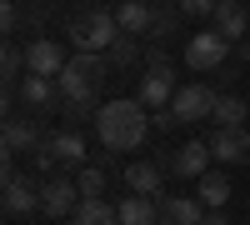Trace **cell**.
I'll return each mask as SVG.
<instances>
[{
    "label": "cell",
    "mask_w": 250,
    "mask_h": 225,
    "mask_svg": "<svg viewBox=\"0 0 250 225\" xmlns=\"http://www.w3.org/2000/svg\"><path fill=\"white\" fill-rule=\"evenodd\" d=\"M95 135H100V145L105 150H140L145 145V135H150V110L140 105V100H110V105H100L95 115Z\"/></svg>",
    "instance_id": "obj_1"
},
{
    "label": "cell",
    "mask_w": 250,
    "mask_h": 225,
    "mask_svg": "<svg viewBox=\"0 0 250 225\" xmlns=\"http://www.w3.org/2000/svg\"><path fill=\"white\" fill-rule=\"evenodd\" d=\"M60 100L75 110V115H85L95 100H100V85H105V60L100 55H70V65L60 70Z\"/></svg>",
    "instance_id": "obj_2"
},
{
    "label": "cell",
    "mask_w": 250,
    "mask_h": 225,
    "mask_svg": "<svg viewBox=\"0 0 250 225\" xmlns=\"http://www.w3.org/2000/svg\"><path fill=\"white\" fill-rule=\"evenodd\" d=\"M120 40V20L110 10H85L70 25V50L75 55H100V50H110Z\"/></svg>",
    "instance_id": "obj_3"
},
{
    "label": "cell",
    "mask_w": 250,
    "mask_h": 225,
    "mask_svg": "<svg viewBox=\"0 0 250 225\" xmlns=\"http://www.w3.org/2000/svg\"><path fill=\"white\" fill-rule=\"evenodd\" d=\"M35 165H40V170H60V165L85 170V140H80L75 130H55V135H45V140L35 145Z\"/></svg>",
    "instance_id": "obj_4"
},
{
    "label": "cell",
    "mask_w": 250,
    "mask_h": 225,
    "mask_svg": "<svg viewBox=\"0 0 250 225\" xmlns=\"http://www.w3.org/2000/svg\"><path fill=\"white\" fill-rule=\"evenodd\" d=\"M225 55H230V40H225L215 25L210 30H195L190 40H185V65H190V70H220Z\"/></svg>",
    "instance_id": "obj_5"
},
{
    "label": "cell",
    "mask_w": 250,
    "mask_h": 225,
    "mask_svg": "<svg viewBox=\"0 0 250 225\" xmlns=\"http://www.w3.org/2000/svg\"><path fill=\"white\" fill-rule=\"evenodd\" d=\"M175 90H180V85H175V70L165 65V60H150V65H145V75H140L135 100H140L145 110H165V105L175 100Z\"/></svg>",
    "instance_id": "obj_6"
},
{
    "label": "cell",
    "mask_w": 250,
    "mask_h": 225,
    "mask_svg": "<svg viewBox=\"0 0 250 225\" xmlns=\"http://www.w3.org/2000/svg\"><path fill=\"white\" fill-rule=\"evenodd\" d=\"M215 90H205V85H180L175 100H170V115L180 120V125H195V120H210L215 115Z\"/></svg>",
    "instance_id": "obj_7"
},
{
    "label": "cell",
    "mask_w": 250,
    "mask_h": 225,
    "mask_svg": "<svg viewBox=\"0 0 250 225\" xmlns=\"http://www.w3.org/2000/svg\"><path fill=\"white\" fill-rule=\"evenodd\" d=\"M210 140H185V145H175L170 155H165V170L170 175H185V180H200L205 170H210Z\"/></svg>",
    "instance_id": "obj_8"
},
{
    "label": "cell",
    "mask_w": 250,
    "mask_h": 225,
    "mask_svg": "<svg viewBox=\"0 0 250 225\" xmlns=\"http://www.w3.org/2000/svg\"><path fill=\"white\" fill-rule=\"evenodd\" d=\"M80 200H85V195H80V185H75L70 175H50L45 185H40V210H45L50 220L75 215V205H80Z\"/></svg>",
    "instance_id": "obj_9"
},
{
    "label": "cell",
    "mask_w": 250,
    "mask_h": 225,
    "mask_svg": "<svg viewBox=\"0 0 250 225\" xmlns=\"http://www.w3.org/2000/svg\"><path fill=\"white\" fill-rule=\"evenodd\" d=\"M70 65V55H65V45L60 40H30V50H25V75H50V80H60V70Z\"/></svg>",
    "instance_id": "obj_10"
},
{
    "label": "cell",
    "mask_w": 250,
    "mask_h": 225,
    "mask_svg": "<svg viewBox=\"0 0 250 225\" xmlns=\"http://www.w3.org/2000/svg\"><path fill=\"white\" fill-rule=\"evenodd\" d=\"M40 140H45V135H40L35 115H5V160L25 155V150H35Z\"/></svg>",
    "instance_id": "obj_11"
},
{
    "label": "cell",
    "mask_w": 250,
    "mask_h": 225,
    "mask_svg": "<svg viewBox=\"0 0 250 225\" xmlns=\"http://www.w3.org/2000/svg\"><path fill=\"white\" fill-rule=\"evenodd\" d=\"M210 155L225 160V165H250V130H215L210 135Z\"/></svg>",
    "instance_id": "obj_12"
},
{
    "label": "cell",
    "mask_w": 250,
    "mask_h": 225,
    "mask_svg": "<svg viewBox=\"0 0 250 225\" xmlns=\"http://www.w3.org/2000/svg\"><path fill=\"white\" fill-rule=\"evenodd\" d=\"M160 225H205L200 195H160Z\"/></svg>",
    "instance_id": "obj_13"
},
{
    "label": "cell",
    "mask_w": 250,
    "mask_h": 225,
    "mask_svg": "<svg viewBox=\"0 0 250 225\" xmlns=\"http://www.w3.org/2000/svg\"><path fill=\"white\" fill-rule=\"evenodd\" d=\"M160 180H165V160H130L125 165L130 195H160Z\"/></svg>",
    "instance_id": "obj_14"
},
{
    "label": "cell",
    "mask_w": 250,
    "mask_h": 225,
    "mask_svg": "<svg viewBox=\"0 0 250 225\" xmlns=\"http://www.w3.org/2000/svg\"><path fill=\"white\" fill-rule=\"evenodd\" d=\"M30 210H40V185L5 175V215H30Z\"/></svg>",
    "instance_id": "obj_15"
},
{
    "label": "cell",
    "mask_w": 250,
    "mask_h": 225,
    "mask_svg": "<svg viewBox=\"0 0 250 225\" xmlns=\"http://www.w3.org/2000/svg\"><path fill=\"white\" fill-rule=\"evenodd\" d=\"M195 195H200L205 210H225V205H230V175H225V170H205L195 180Z\"/></svg>",
    "instance_id": "obj_16"
},
{
    "label": "cell",
    "mask_w": 250,
    "mask_h": 225,
    "mask_svg": "<svg viewBox=\"0 0 250 225\" xmlns=\"http://www.w3.org/2000/svg\"><path fill=\"white\" fill-rule=\"evenodd\" d=\"M70 225H120V205H110L105 195H85V200L75 205Z\"/></svg>",
    "instance_id": "obj_17"
},
{
    "label": "cell",
    "mask_w": 250,
    "mask_h": 225,
    "mask_svg": "<svg viewBox=\"0 0 250 225\" xmlns=\"http://www.w3.org/2000/svg\"><path fill=\"white\" fill-rule=\"evenodd\" d=\"M20 100H25L30 110H50L60 100V85L50 75H20Z\"/></svg>",
    "instance_id": "obj_18"
},
{
    "label": "cell",
    "mask_w": 250,
    "mask_h": 225,
    "mask_svg": "<svg viewBox=\"0 0 250 225\" xmlns=\"http://www.w3.org/2000/svg\"><path fill=\"white\" fill-rule=\"evenodd\" d=\"M210 20H215V30H220L225 40H230V45H235V40L250 30V15H245V5H240V0H220Z\"/></svg>",
    "instance_id": "obj_19"
},
{
    "label": "cell",
    "mask_w": 250,
    "mask_h": 225,
    "mask_svg": "<svg viewBox=\"0 0 250 225\" xmlns=\"http://www.w3.org/2000/svg\"><path fill=\"white\" fill-rule=\"evenodd\" d=\"M115 20H120V35H145V30L155 25V10L145 5V0H120Z\"/></svg>",
    "instance_id": "obj_20"
},
{
    "label": "cell",
    "mask_w": 250,
    "mask_h": 225,
    "mask_svg": "<svg viewBox=\"0 0 250 225\" xmlns=\"http://www.w3.org/2000/svg\"><path fill=\"white\" fill-rule=\"evenodd\" d=\"M120 225H160V200H150V195H125L120 200Z\"/></svg>",
    "instance_id": "obj_21"
},
{
    "label": "cell",
    "mask_w": 250,
    "mask_h": 225,
    "mask_svg": "<svg viewBox=\"0 0 250 225\" xmlns=\"http://www.w3.org/2000/svg\"><path fill=\"white\" fill-rule=\"evenodd\" d=\"M245 115H250V110H245V100H240V95H220L210 120H215V130H240V125H245Z\"/></svg>",
    "instance_id": "obj_22"
},
{
    "label": "cell",
    "mask_w": 250,
    "mask_h": 225,
    "mask_svg": "<svg viewBox=\"0 0 250 225\" xmlns=\"http://www.w3.org/2000/svg\"><path fill=\"white\" fill-rule=\"evenodd\" d=\"M75 185H80V195H105V170H95V165H85L75 175Z\"/></svg>",
    "instance_id": "obj_23"
},
{
    "label": "cell",
    "mask_w": 250,
    "mask_h": 225,
    "mask_svg": "<svg viewBox=\"0 0 250 225\" xmlns=\"http://www.w3.org/2000/svg\"><path fill=\"white\" fill-rule=\"evenodd\" d=\"M0 70H5V80H15L20 70H25V55H20L15 40H5V55H0Z\"/></svg>",
    "instance_id": "obj_24"
},
{
    "label": "cell",
    "mask_w": 250,
    "mask_h": 225,
    "mask_svg": "<svg viewBox=\"0 0 250 225\" xmlns=\"http://www.w3.org/2000/svg\"><path fill=\"white\" fill-rule=\"evenodd\" d=\"M215 5H220V0H180V15L200 20V15H215Z\"/></svg>",
    "instance_id": "obj_25"
},
{
    "label": "cell",
    "mask_w": 250,
    "mask_h": 225,
    "mask_svg": "<svg viewBox=\"0 0 250 225\" xmlns=\"http://www.w3.org/2000/svg\"><path fill=\"white\" fill-rule=\"evenodd\" d=\"M110 60H120V65H130V60H135V35L115 40V45H110Z\"/></svg>",
    "instance_id": "obj_26"
},
{
    "label": "cell",
    "mask_w": 250,
    "mask_h": 225,
    "mask_svg": "<svg viewBox=\"0 0 250 225\" xmlns=\"http://www.w3.org/2000/svg\"><path fill=\"white\" fill-rule=\"evenodd\" d=\"M205 225H230V215L225 210H205Z\"/></svg>",
    "instance_id": "obj_27"
}]
</instances>
